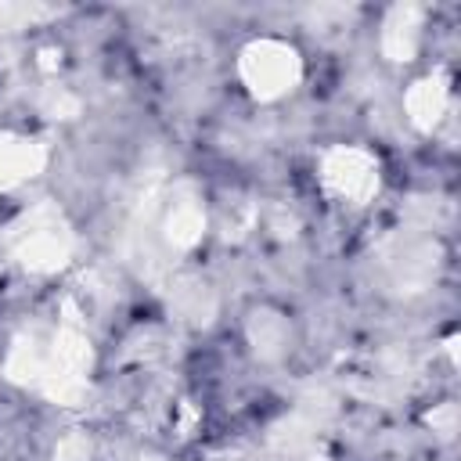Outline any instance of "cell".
I'll return each instance as SVG.
<instances>
[{
	"label": "cell",
	"mask_w": 461,
	"mask_h": 461,
	"mask_svg": "<svg viewBox=\"0 0 461 461\" xmlns=\"http://www.w3.org/2000/svg\"><path fill=\"white\" fill-rule=\"evenodd\" d=\"M166 227H169V241H173L176 249H191V245L202 238V230H205V212H202V205H198L194 198H191V202H176V205L169 209Z\"/></svg>",
	"instance_id": "obj_7"
},
{
	"label": "cell",
	"mask_w": 461,
	"mask_h": 461,
	"mask_svg": "<svg viewBox=\"0 0 461 461\" xmlns=\"http://www.w3.org/2000/svg\"><path fill=\"white\" fill-rule=\"evenodd\" d=\"M321 184L331 198L364 205L378 191V158L364 148H331L321 158Z\"/></svg>",
	"instance_id": "obj_3"
},
{
	"label": "cell",
	"mask_w": 461,
	"mask_h": 461,
	"mask_svg": "<svg viewBox=\"0 0 461 461\" xmlns=\"http://www.w3.org/2000/svg\"><path fill=\"white\" fill-rule=\"evenodd\" d=\"M238 76L252 97L277 101L288 90H295V83L303 76V61H299V50L292 43L263 36V40H252L238 54Z\"/></svg>",
	"instance_id": "obj_1"
},
{
	"label": "cell",
	"mask_w": 461,
	"mask_h": 461,
	"mask_svg": "<svg viewBox=\"0 0 461 461\" xmlns=\"http://www.w3.org/2000/svg\"><path fill=\"white\" fill-rule=\"evenodd\" d=\"M443 108H447V86H443L439 79L429 76V79H421V83L411 86V94H407V112H411L414 126L432 130V126L439 122Z\"/></svg>",
	"instance_id": "obj_5"
},
{
	"label": "cell",
	"mask_w": 461,
	"mask_h": 461,
	"mask_svg": "<svg viewBox=\"0 0 461 461\" xmlns=\"http://www.w3.org/2000/svg\"><path fill=\"white\" fill-rule=\"evenodd\" d=\"M47 162V151L40 140L22 133H0V191H11L25 180H32Z\"/></svg>",
	"instance_id": "obj_4"
},
{
	"label": "cell",
	"mask_w": 461,
	"mask_h": 461,
	"mask_svg": "<svg viewBox=\"0 0 461 461\" xmlns=\"http://www.w3.org/2000/svg\"><path fill=\"white\" fill-rule=\"evenodd\" d=\"M385 50L396 58V61H407L418 47V11L414 7H396L385 22Z\"/></svg>",
	"instance_id": "obj_6"
},
{
	"label": "cell",
	"mask_w": 461,
	"mask_h": 461,
	"mask_svg": "<svg viewBox=\"0 0 461 461\" xmlns=\"http://www.w3.org/2000/svg\"><path fill=\"white\" fill-rule=\"evenodd\" d=\"M11 249H14L22 267H29L36 274H50V270H58L68 259L72 238H68L61 216L54 209L40 205V209L22 216V223L11 234Z\"/></svg>",
	"instance_id": "obj_2"
}]
</instances>
